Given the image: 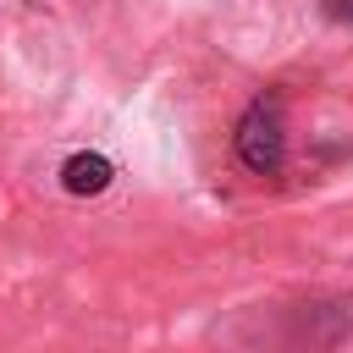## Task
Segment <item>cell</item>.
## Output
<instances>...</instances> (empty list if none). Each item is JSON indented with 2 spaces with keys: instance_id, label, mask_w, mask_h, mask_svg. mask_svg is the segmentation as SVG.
Segmentation results:
<instances>
[{
  "instance_id": "7a4b0ae2",
  "label": "cell",
  "mask_w": 353,
  "mask_h": 353,
  "mask_svg": "<svg viewBox=\"0 0 353 353\" xmlns=\"http://www.w3.org/2000/svg\"><path fill=\"white\" fill-rule=\"evenodd\" d=\"M110 182H116V165H110L99 149H77V154L61 160V188H66L72 199H99Z\"/></svg>"
},
{
  "instance_id": "3957f363",
  "label": "cell",
  "mask_w": 353,
  "mask_h": 353,
  "mask_svg": "<svg viewBox=\"0 0 353 353\" xmlns=\"http://www.w3.org/2000/svg\"><path fill=\"white\" fill-rule=\"evenodd\" d=\"M320 17L336 28H353V0H320Z\"/></svg>"
},
{
  "instance_id": "6da1fadb",
  "label": "cell",
  "mask_w": 353,
  "mask_h": 353,
  "mask_svg": "<svg viewBox=\"0 0 353 353\" xmlns=\"http://www.w3.org/2000/svg\"><path fill=\"white\" fill-rule=\"evenodd\" d=\"M232 154L248 176H276L287 165V99L281 88H265L243 105L232 127Z\"/></svg>"
}]
</instances>
